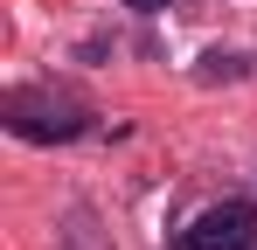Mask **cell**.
Returning a JSON list of instances; mask_svg holds the SVG:
<instances>
[{"label": "cell", "instance_id": "cell-1", "mask_svg": "<svg viewBox=\"0 0 257 250\" xmlns=\"http://www.w3.org/2000/svg\"><path fill=\"white\" fill-rule=\"evenodd\" d=\"M0 118L7 132H21V139H84L90 132V104L84 97H70V90H56V83H21V90H7L0 97Z\"/></svg>", "mask_w": 257, "mask_h": 250}, {"label": "cell", "instance_id": "cell-4", "mask_svg": "<svg viewBox=\"0 0 257 250\" xmlns=\"http://www.w3.org/2000/svg\"><path fill=\"white\" fill-rule=\"evenodd\" d=\"M125 7H139V14H160V7H167V0H125Z\"/></svg>", "mask_w": 257, "mask_h": 250}, {"label": "cell", "instance_id": "cell-3", "mask_svg": "<svg viewBox=\"0 0 257 250\" xmlns=\"http://www.w3.org/2000/svg\"><path fill=\"white\" fill-rule=\"evenodd\" d=\"M56 250H111L104 236H97V222H90V208H77L63 229H56Z\"/></svg>", "mask_w": 257, "mask_h": 250}, {"label": "cell", "instance_id": "cell-2", "mask_svg": "<svg viewBox=\"0 0 257 250\" xmlns=\"http://www.w3.org/2000/svg\"><path fill=\"white\" fill-rule=\"evenodd\" d=\"M250 236H257V208L229 195V202H209L202 215H188L174 250H250Z\"/></svg>", "mask_w": 257, "mask_h": 250}]
</instances>
